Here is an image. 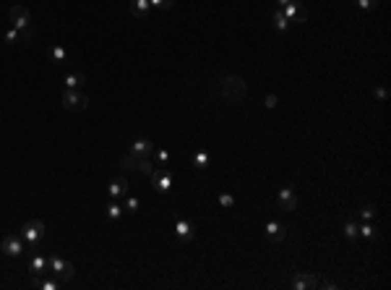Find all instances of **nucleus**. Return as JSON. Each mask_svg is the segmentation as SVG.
I'll return each instance as SVG.
<instances>
[{
  "label": "nucleus",
  "instance_id": "f257e3e1",
  "mask_svg": "<svg viewBox=\"0 0 391 290\" xmlns=\"http://www.w3.org/2000/svg\"><path fill=\"white\" fill-rule=\"evenodd\" d=\"M219 92H222V97L229 100V102H240V100H245V94H248V84H245L240 76H222V79H219Z\"/></svg>",
  "mask_w": 391,
  "mask_h": 290
},
{
  "label": "nucleus",
  "instance_id": "f03ea898",
  "mask_svg": "<svg viewBox=\"0 0 391 290\" xmlns=\"http://www.w3.org/2000/svg\"><path fill=\"white\" fill-rule=\"evenodd\" d=\"M11 27L21 32V42H32L34 29H32L29 8H24V6H13V8H11Z\"/></svg>",
  "mask_w": 391,
  "mask_h": 290
},
{
  "label": "nucleus",
  "instance_id": "7ed1b4c3",
  "mask_svg": "<svg viewBox=\"0 0 391 290\" xmlns=\"http://www.w3.org/2000/svg\"><path fill=\"white\" fill-rule=\"evenodd\" d=\"M47 272H50L55 280H60V282H71V280L76 277V267H73L71 261L60 259V256H50V259H47Z\"/></svg>",
  "mask_w": 391,
  "mask_h": 290
},
{
  "label": "nucleus",
  "instance_id": "20e7f679",
  "mask_svg": "<svg viewBox=\"0 0 391 290\" xmlns=\"http://www.w3.org/2000/svg\"><path fill=\"white\" fill-rule=\"evenodd\" d=\"M21 238H24V243L29 249H37L39 246V240L44 238V222L42 220H29L24 228H21V233H18Z\"/></svg>",
  "mask_w": 391,
  "mask_h": 290
},
{
  "label": "nucleus",
  "instance_id": "39448f33",
  "mask_svg": "<svg viewBox=\"0 0 391 290\" xmlns=\"http://www.w3.org/2000/svg\"><path fill=\"white\" fill-rule=\"evenodd\" d=\"M63 107L71 110V113H81L89 107V97L81 89H63Z\"/></svg>",
  "mask_w": 391,
  "mask_h": 290
},
{
  "label": "nucleus",
  "instance_id": "423d86ee",
  "mask_svg": "<svg viewBox=\"0 0 391 290\" xmlns=\"http://www.w3.org/2000/svg\"><path fill=\"white\" fill-rule=\"evenodd\" d=\"M24 238L21 235H6L3 238V243H0V251H3L6 256H11V259H18L21 254H24Z\"/></svg>",
  "mask_w": 391,
  "mask_h": 290
},
{
  "label": "nucleus",
  "instance_id": "0eeeda50",
  "mask_svg": "<svg viewBox=\"0 0 391 290\" xmlns=\"http://www.w3.org/2000/svg\"><path fill=\"white\" fill-rule=\"evenodd\" d=\"M151 178V186L159 191V194H167L172 188V173L165 170V167H154V173L149 175Z\"/></svg>",
  "mask_w": 391,
  "mask_h": 290
},
{
  "label": "nucleus",
  "instance_id": "6e6552de",
  "mask_svg": "<svg viewBox=\"0 0 391 290\" xmlns=\"http://www.w3.org/2000/svg\"><path fill=\"white\" fill-rule=\"evenodd\" d=\"M282 13L287 16L290 24H305V21H308V11H305V6H303V3H297V0H292L290 6H284Z\"/></svg>",
  "mask_w": 391,
  "mask_h": 290
},
{
  "label": "nucleus",
  "instance_id": "1a4fd4ad",
  "mask_svg": "<svg viewBox=\"0 0 391 290\" xmlns=\"http://www.w3.org/2000/svg\"><path fill=\"white\" fill-rule=\"evenodd\" d=\"M290 285H292V290H313V287H318V277L313 272H300L290 280Z\"/></svg>",
  "mask_w": 391,
  "mask_h": 290
},
{
  "label": "nucleus",
  "instance_id": "9d476101",
  "mask_svg": "<svg viewBox=\"0 0 391 290\" xmlns=\"http://www.w3.org/2000/svg\"><path fill=\"white\" fill-rule=\"evenodd\" d=\"M131 152L139 154V157H151V154H154V144H151V139H136L131 144Z\"/></svg>",
  "mask_w": 391,
  "mask_h": 290
},
{
  "label": "nucleus",
  "instance_id": "9b49d317",
  "mask_svg": "<svg viewBox=\"0 0 391 290\" xmlns=\"http://www.w3.org/2000/svg\"><path fill=\"white\" fill-rule=\"evenodd\" d=\"M284 225L282 222H277V220H269L266 222V235H269V240H274V243H279V240H284Z\"/></svg>",
  "mask_w": 391,
  "mask_h": 290
},
{
  "label": "nucleus",
  "instance_id": "f8f14e48",
  "mask_svg": "<svg viewBox=\"0 0 391 290\" xmlns=\"http://www.w3.org/2000/svg\"><path fill=\"white\" fill-rule=\"evenodd\" d=\"M107 194H110V199H123L128 194V181H125L123 175L115 178V181L110 183V188H107Z\"/></svg>",
  "mask_w": 391,
  "mask_h": 290
},
{
  "label": "nucleus",
  "instance_id": "ddd939ff",
  "mask_svg": "<svg viewBox=\"0 0 391 290\" xmlns=\"http://www.w3.org/2000/svg\"><path fill=\"white\" fill-rule=\"evenodd\" d=\"M279 207L287 209V212H292V209L297 207V196H295V191H292L290 186H284V188L279 191Z\"/></svg>",
  "mask_w": 391,
  "mask_h": 290
},
{
  "label": "nucleus",
  "instance_id": "4468645a",
  "mask_svg": "<svg viewBox=\"0 0 391 290\" xmlns=\"http://www.w3.org/2000/svg\"><path fill=\"white\" fill-rule=\"evenodd\" d=\"M32 285L34 287H39V290H58L63 282L60 280H55V277H44V275H34L32 277Z\"/></svg>",
  "mask_w": 391,
  "mask_h": 290
},
{
  "label": "nucleus",
  "instance_id": "2eb2a0df",
  "mask_svg": "<svg viewBox=\"0 0 391 290\" xmlns=\"http://www.w3.org/2000/svg\"><path fill=\"white\" fill-rule=\"evenodd\" d=\"M175 235H177L180 240H193L196 230H193V225H191L188 220H177V222H175Z\"/></svg>",
  "mask_w": 391,
  "mask_h": 290
},
{
  "label": "nucleus",
  "instance_id": "dca6fc26",
  "mask_svg": "<svg viewBox=\"0 0 391 290\" xmlns=\"http://www.w3.org/2000/svg\"><path fill=\"white\" fill-rule=\"evenodd\" d=\"M29 270H32V275H47V259L42 254H34L29 261Z\"/></svg>",
  "mask_w": 391,
  "mask_h": 290
},
{
  "label": "nucleus",
  "instance_id": "f3484780",
  "mask_svg": "<svg viewBox=\"0 0 391 290\" xmlns=\"http://www.w3.org/2000/svg\"><path fill=\"white\" fill-rule=\"evenodd\" d=\"M131 13L136 16V18H144L146 13H149V8H151V3H149V0H131Z\"/></svg>",
  "mask_w": 391,
  "mask_h": 290
},
{
  "label": "nucleus",
  "instance_id": "a211bd4d",
  "mask_svg": "<svg viewBox=\"0 0 391 290\" xmlns=\"http://www.w3.org/2000/svg\"><path fill=\"white\" fill-rule=\"evenodd\" d=\"M271 24H274V29H277V32H287L290 21H287V16L282 13V8H277V11L271 13Z\"/></svg>",
  "mask_w": 391,
  "mask_h": 290
},
{
  "label": "nucleus",
  "instance_id": "6ab92c4d",
  "mask_svg": "<svg viewBox=\"0 0 391 290\" xmlns=\"http://www.w3.org/2000/svg\"><path fill=\"white\" fill-rule=\"evenodd\" d=\"M154 162H151V157H139V160H136V173H139V175H151L154 173Z\"/></svg>",
  "mask_w": 391,
  "mask_h": 290
},
{
  "label": "nucleus",
  "instance_id": "aec40b11",
  "mask_svg": "<svg viewBox=\"0 0 391 290\" xmlns=\"http://www.w3.org/2000/svg\"><path fill=\"white\" fill-rule=\"evenodd\" d=\"M84 81H86V76H84V74H68L63 84H65V89H81V84H84Z\"/></svg>",
  "mask_w": 391,
  "mask_h": 290
},
{
  "label": "nucleus",
  "instance_id": "412c9836",
  "mask_svg": "<svg viewBox=\"0 0 391 290\" xmlns=\"http://www.w3.org/2000/svg\"><path fill=\"white\" fill-rule=\"evenodd\" d=\"M136 160H139V154H133V152L128 149V154L120 160V167H123L125 173H136Z\"/></svg>",
  "mask_w": 391,
  "mask_h": 290
},
{
  "label": "nucleus",
  "instance_id": "4be33fe9",
  "mask_svg": "<svg viewBox=\"0 0 391 290\" xmlns=\"http://www.w3.org/2000/svg\"><path fill=\"white\" fill-rule=\"evenodd\" d=\"M50 58H53L55 63H65V60H68V53H65V47H63V44H53V50H50Z\"/></svg>",
  "mask_w": 391,
  "mask_h": 290
},
{
  "label": "nucleus",
  "instance_id": "5701e85b",
  "mask_svg": "<svg viewBox=\"0 0 391 290\" xmlns=\"http://www.w3.org/2000/svg\"><path fill=\"white\" fill-rule=\"evenodd\" d=\"M193 165H196L198 170H203L206 165H209V152H203V149H198V152H196V157H193Z\"/></svg>",
  "mask_w": 391,
  "mask_h": 290
},
{
  "label": "nucleus",
  "instance_id": "b1692460",
  "mask_svg": "<svg viewBox=\"0 0 391 290\" xmlns=\"http://www.w3.org/2000/svg\"><path fill=\"white\" fill-rule=\"evenodd\" d=\"M123 199H125V212H128V214H136V212H139V207H141L139 199H136V196H128V194H125Z\"/></svg>",
  "mask_w": 391,
  "mask_h": 290
},
{
  "label": "nucleus",
  "instance_id": "393cba45",
  "mask_svg": "<svg viewBox=\"0 0 391 290\" xmlns=\"http://www.w3.org/2000/svg\"><path fill=\"white\" fill-rule=\"evenodd\" d=\"M344 238H347V240H355L357 238V222L355 220L344 222Z\"/></svg>",
  "mask_w": 391,
  "mask_h": 290
},
{
  "label": "nucleus",
  "instance_id": "a878e982",
  "mask_svg": "<svg viewBox=\"0 0 391 290\" xmlns=\"http://www.w3.org/2000/svg\"><path fill=\"white\" fill-rule=\"evenodd\" d=\"M357 235H362V238H376V228L371 225V222H362V225H357Z\"/></svg>",
  "mask_w": 391,
  "mask_h": 290
},
{
  "label": "nucleus",
  "instance_id": "bb28decb",
  "mask_svg": "<svg viewBox=\"0 0 391 290\" xmlns=\"http://www.w3.org/2000/svg\"><path fill=\"white\" fill-rule=\"evenodd\" d=\"M120 214H123V207H120L118 202H110V204H107V217H110V220H120Z\"/></svg>",
  "mask_w": 391,
  "mask_h": 290
},
{
  "label": "nucleus",
  "instance_id": "cd10ccee",
  "mask_svg": "<svg viewBox=\"0 0 391 290\" xmlns=\"http://www.w3.org/2000/svg\"><path fill=\"white\" fill-rule=\"evenodd\" d=\"M3 39H6L8 44H16V42H21V32L11 27V29H6V37H3Z\"/></svg>",
  "mask_w": 391,
  "mask_h": 290
},
{
  "label": "nucleus",
  "instance_id": "c85d7f7f",
  "mask_svg": "<svg viewBox=\"0 0 391 290\" xmlns=\"http://www.w3.org/2000/svg\"><path fill=\"white\" fill-rule=\"evenodd\" d=\"M149 3H151V8H157V11H167V8L175 6V0H149Z\"/></svg>",
  "mask_w": 391,
  "mask_h": 290
},
{
  "label": "nucleus",
  "instance_id": "c756f323",
  "mask_svg": "<svg viewBox=\"0 0 391 290\" xmlns=\"http://www.w3.org/2000/svg\"><path fill=\"white\" fill-rule=\"evenodd\" d=\"M154 154H157V165H167L170 162V152L167 149H157L154 147Z\"/></svg>",
  "mask_w": 391,
  "mask_h": 290
},
{
  "label": "nucleus",
  "instance_id": "7c9ffc66",
  "mask_svg": "<svg viewBox=\"0 0 391 290\" xmlns=\"http://www.w3.org/2000/svg\"><path fill=\"white\" fill-rule=\"evenodd\" d=\"M360 217H362L365 222H371V220L376 217V207H371V204H365V207L360 209Z\"/></svg>",
  "mask_w": 391,
  "mask_h": 290
},
{
  "label": "nucleus",
  "instance_id": "2f4dec72",
  "mask_svg": "<svg viewBox=\"0 0 391 290\" xmlns=\"http://www.w3.org/2000/svg\"><path fill=\"white\" fill-rule=\"evenodd\" d=\"M219 204H222L224 209H229V207L235 204V196H232V194H219Z\"/></svg>",
  "mask_w": 391,
  "mask_h": 290
},
{
  "label": "nucleus",
  "instance_id": "473e14b6",
  "mask_svg": "<svg viewBox=\"0 0 391 290\" xmlns=\"http://www.w3.org/2000/svg\"><path fill=\"white\" fill-rule=\"evenodd\" d=\"M355 3H357L360 8H376V6H378V0H355Z\"/></svg>",
  "mask_w": 391,
  "mask_h": 290
},
{
  "label": "nucleus",
  "instance_id": "72a5a7b5",
  "mask_svg": "<svg viewBox=\"0 0 391 290\" xmlns=\"http://www.w3.org/2000/svg\"><path fill=\"white\" fill-rule=\"evenodd\" d=\"M277 102H279V100H277V97H274V94H269V97L264 100V105H266L269 110H271V107H277Z\"/></svg>",
  "mask_w": 391,
  "mask_h": 290
},
{
  "label": "nucleus",
  "instance_id": "f704fd0d",
  "mask_svg": "<svg viewBox=\"0 0 391 290\" xmlns=\"http://www.w3.org/2000/svg\"><path fill=\"white\" fill-rule=\"evenodd\" d=\"M373 94L383 102V100H386V89H383V86H376V89H373Z\"/></svg>",
  "mask_w": 391,
  "mask_h": 290
},
{
  "label": "nucleus",
  "instance_id": "c9c22d12",
  "mask_svg": "<svg viewBox=\"0 0 391 290\" xmlns=\"http://www.w3.org/2000/svg\"><path fill=\"white\" fill-rule=\"evenodd\" d=\"M321 287H326V290H336V282H318Z\"/></svg>",
  "mask_w": 391,
  "mask_h": 290
},
{
  "label": "nucleus",
  "instance_id": "e433bc0d",
  "mask_svg": "<svg viewBox=\"0 0 391 290\" xmlns=\"http://www.w3.org/2000/svg\"><path fill=\"white\" fill-rule=\"evenodd\" d=\"M277 3H279V6L284 8V6H290V3H292V0H277Z\"/></svg>",
  "mask_w": 391,
  "mask_h": 290
}]
</instances>
